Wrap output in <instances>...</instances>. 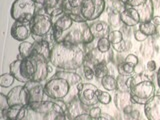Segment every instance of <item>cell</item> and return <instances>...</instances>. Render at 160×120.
Listing matches in <instances>:
<instances>
[{"instance_id":"1","label":"cell","mask_w":160,"mask_h":120,"mask_svg":"<svg viewBox=\"0 0 160 120\" xmlns=\"http://www.w3.org/2000/svg\"><path fill=\"white\" fill-rule=\"evenodd\" d=\"M81 76L74 71H57L44 85L46 96L52 100L69 103L78 95V84Z\"/></svg>"},{"instance_id":"2","label":"cell","mask_w":160,"mask_h":120,"mask_svg":"<svg viewBox=\"0 0 160 120\" xmlns=\"http://www.w3.org/2000/svg\"><path fill=\"white\" fill-rule=\"evenodd\" d=\"M49 60L41 54L33 53L29 58L14 60L9 65V72L19 82H42L46 80L50 71Z\"/></svg>"},{"instance_id":"3","label":"cell","mask_w":160,"mask_h":120,"mask_svg":"<svg viewBox=\"0 0 160 120\" xmlns=\"http://www.w3.org/2000/svg\"><path fill=\"white\" fill-rule=\"evenodd\" d=\"M85 52L81 45L66 42L54 43L51 47L49 62L64 71H75L84 65Z\"/></svg>"},{"instance_id":"4","label":"cell","mask_w":160,"mask_h":120,"mask_svg":"<svg viewBox=\"0 0 160 120\" xmlns=\"http://www.w3.org/2000/svg\"><path fill=\"white\" fill-rule=\"evenodd\" d=\"M127 88L133 103L139 105H145L148 100L155 95V86L147 75L143 73L135 74L129 76L126 81Z\"/></svg>"},{"instance_id":"5","label":"cell","mask_w":160,"mask_h":120,"mask_svg":"<svg viewBox=\"0 0 160 120\" xmlns=\"http://www.w3.org/2000/svg\"><path fill=\"white\" fill-rule=\"evenodd\" d=\"M95 38L90 31V26L86 22H74L67 31L61 35L60 42L74 45H87L93 42Z\"/></svg>"},{"instance_id":"6","label":"cell","mask_w":160,"mask_h":120,"mask_svg":"<svg viewBox=\"0 0 160 120\" xmlns=\"http://www.w3.org/2000/svg\"><path fill=\"white\" fill-rule=\"evenodd\" d=\"M36 3L33 0H15L11 5L10 14L15 21L30 23L35 16Z\"/></svg>"},{"instance_id":"7","label":"cell","mask_w":160,"mask_h":120,"mask_svg":"<svg viewBox=\"0 0 160 120\" xmlns=\"http://www.w3.org/2000/svg\"><path fill=\"white\" fill-rule=\"evenodd\" d=\"M52 28L53 22L51 16L47 14H35V16L29 23L30 32L35 38H38L37 40L44 38Z\"/></svg>"},{"instance_id":"8","label":"cell","mask_w":160,"mask_h":120,"mask_svg":"<svg viewBox=\"0 0 160 120\" xmlns=\"http://www.w3.org/2000/svg\"><path fill=\"white\" fill-rule=\"evenodd\" d=\"M106 3L104 0H85L80 8V14L85 21H95L104 12Z\"/></svg>"},{"instance_id":"9","label":"cell","mask_w":160,"mask_h":120,"mask_svg":"<svg viewBox=\"0 0 160 120\" xmlns=\"http://www.w3.org/2000/svg\"><path fill=\"white\" fill-rule=\"evenodd\" d=\"M97 90L98 88L94 84L84 83L82 89L79 90L77 97L84 106L90 108L95 106L99 102L97 97Z\"/></svg>"},{"instance_id":"10","label":"cell","mask_w":160,"mask_h":120,"mask_svg":"<svg viewBox=\"0 0 160 120\" xmlns=\"http://www.w3.org/2000/svg\"><path fill=\"white\" fill-rule=\"evenodd\" d=\"M7 101L9 106H13V105H23V106H27L29 103V96L28 91L25 88V86H16L13 89H11L8 92Z\"/></svg>"},{"instance_id":"11","label":"cell","mask_w":160,"mask_h":120,"mask_svg":"<svg viewBox=\"0 0 160 120\" xmlns=\"http://www.w3.org/2000/svg\"><path fill=\"white\" fill-rule=\"evenodd\" d=\"M24 86L28 91L29 102L44 101V96L46 94L44 91V85H42L41 82L28 81L24 83Z\"/></svg>"},{"instance_id":"12","label":"cell","mask_w":160,"mask_h":120,"mask_svg":"<svg viewBox=\"0 0 160 120\" xmlns=\"http://www.w3.org/2000/svg\"><path fill=\"white\" fill-rule=\"evenodd\" d=\"M144 114L148 120H160V95L155 94L144 105Z\"/></svg>"},{"instance_id":"13","label":"cell","mask_w":160,"mask_h":120,"mask_svg":"<svg viewBox=\"0 0 160 120\" xmlns=\"http://www.w3.org/2000/svg\"><path fill=\"white\" fill-rule=\"evenodd\" d=\"M133 9L136 10L139 15L140 23L151 21L154 16V6L152 0H146V2H144L137 7H133Z\"/></svg>"},{"instance_id":"14","label":"cell","mask_w":160,"mask_h":120,"mask_svg":"<svg viewBox=\"0 0 160 120\" xmlns=\"http://www.w3.org/2000/svg\"><path fill=\"white\" fill-rule=\"evenodd\" d=\"M30 33L31 32H30V29L27 27V25L19 21H15L10 29V34H11L12 38L20 42L26 41Z\"/></svg>"},{"instance_id":"15","label":"cell","mask_w":160,"mask_h":120,"mask_svg":"<svg viewBox=\"0 0 160 120\" xmlns=\"http://www.w3.org/2000/svg\"><path fill=\"white\" fill-rule=\"evenodd\" d=\"M120 20L124 25L129 27H133L140 24V18L137 11L130 7H125L123 11L120 12Z\"/></svg>"},{"instance_id":"16","label":"cell","mask_w":160,"mask_h":120,"mask_svg":"<svg viewBox=\"0 0 160 120\" xmlns=\"http://www.w3.org/2000/svg\"><path fill=\"white\" fill-rule=\"evenodd\" d=\"M74 23L73 20L70 18V16L66 13H62L61 15L56 17V19L53 22V31H57L60 33H63L72 26Z\"/></svg>"},{"instance_id":"17","label":"cell","mask_w":160,"mask_h":120,"mask_svg":"<svg viewBox=\"0 0 160 120\" xmlns=\"http://www.w3.org/2000/svg\"><path fill=\"white\" fill-rule=\"evenodd\" d=\"M63 1L64 0H47L43 5L45 13L51 17H57L61 15L64 13Z\"/></svg>"},{"instance_id":"18","label":"cell","mask_w":160,"mask_h":120,"mask_svg":"<svg viewBox=\"0 0 160 120\" xmlns=\"http://www.w3.org/2000/svg\"><path fill=\"white\" fill-rule=\"evenodd\" d=\"M90 31L94 38L100 39L102 37H107L111 30L108 23L104 21H96L90 25Z\"/></svg>"},{"instance_id":"19","label":"cell","mask_w":160,"mask_h":120,"mask_svg":"<svg viewBox=\"0 0 160 120\" xmlns=\"http://www.w3.org/2000/svg\"><path fill=\"white\" fill-rule=\"evenodd\" d=\"M114 104L118 110L123 111L126 107L132 106V104L134 103L129 91H118L114 96Z\"/></svg>"},{"instance_id":"20","label":"cell","mask_w":160,"mask_h":120,"mask_svg":"<svg viewBox=\"0 0 160 120\" xmlns=\"http://www.w3.org/2000/svg\"><path fill=\"white\" fill-rule=\"evenodd\" d=\"M101 62H104V53L100 52L96 47L88 50V52H86V54H85V65H89V66L94 67L96 64Z\"/></svg>"},{"instance_id":"21","label":"cell","mask_w":160,"mask_h":120,"mask_svg":"<svg viewBox=\"0 0 160 120\" xmlns=\"http://www.w3.org/2000/svg\"><path fill=\"white\" fill-rule=\"evenodd\" d=\"M33 44H34V53L41 54L49 60L50 52H51V48L49 46V42L41 38L40 40L35 41Z\"/></svg>"},{"instance_id":"22","label":"cell","mask_w":160,"mask_h":120,"mask_svg":"<svg viewBox=\"0 0 160 120\" xmlns=\"http://www.w3.org/2000/svg\"><path fill=\"white\" fill-rule=\"evenodd\" d=\"M18 50H19V55L22 57V59L29 58L34 53V44L27 41H23L19 44Z\"/></svg>"},{"instance_id":"23","label":"cell","mask_w":160,"mask_h":120,"mask_svg":"<svg viewBox=\"0 0 160 120\" xmlns=\"http://www.w3.org/2000/svg\"><path fill=\"white\" fill-rule=\"evenodd\" d=\"M101 85L105 90H107V91H114V90H117L116 78L114 77V75H111V74H108L101 79Z\"/></svg>"},{"instance_id":"24","label":"cell","mask_w":160,"mask_h":120,"mask_svg":"<svg viewBox=\"0 0 160 120\" xmlns=\"http://www.w3.org/2000/svg\"><path fill=\"white\" fill-rule=\"evenodd\" d=\"M93 69H94L95 77L99 78V79H102L104 76H106V75L109 74V68L105 62H101V63L96 64L93 67Z\"/></svg>"},{"instance_id":"25","label":"cell","mask_w":160,"mask_h":120,"mask_svg":"<svg viewBox=\"0 0 160 120\" xmlns=\"http://www.w3.org/2000/svg\"><path fill=\"white\" fill-rule=\"evenodd\" d=\"M156 27L157 26H155V25L151 21L139 24V30H141V31L145 35H147V36H153V35L156 33V31H157Z\"/></svg>"},{"instance_id":"26","label":"cell","mask_w":160,"mask_h":120,"mask_svg":"<svg viewBox=\"0 0 160 120\" xmlns=\"http://www.w3.org/2000/svg\"><path fill=\"white\" fill-rule=\"evenodd\" d=\"M53 106H54V102L51 100H44V101L40 102L39 107L35 112L36 113H41V114H46L53 111Z\"/></svg>"},{"instance_id":"27","label":"cell","mask_w":160,"mask_h":120,"mask_svg":"<svg viewBox=\"0 0 160 120\" xmlns=\"http://www.w3.org/2000/svg\"><path fill=\"white\" fill-rule=\"evenodd\" d=\"M134 70H135V66L133 65L126 63V62H121L117 67V71L119 74L121 75H127V76H131V74L134 73Z\"/></svg>"},{"instance_id":"28","label":"cell","mask_w":160,"mask_h":120,"mask_svg":"<svg viewBox=\"0 0 160 120\" xmlns=\"http://www.w3.org/2000/svg\"><path fill=\"white\" fill-rule=\"evenodd\" d=\"M96 48L99 50L100 52H102L104 54L109 52L110 48H111V43H110L108 37H102V38L98 39Z\"/></svg>"},{"instance_id":"29","label":"cell","mask_w":160,"mask_h":120,"mask_svg":"<svg viewBox=\"0 0 160 120\" xmlns=\"http://www.w3.org/2000/svg\"><path fill=\"white\" fill-rule=\"evenodd\" d=\"M14 80H15V77L10 72L4 73L0 76V86L3 88H7L13 84Z\"/></svg>"},{"instance_id":"30","label":"cell","mask_w":160,"mask_h":120,"mask_svg":"<svg viewBox=\"0 0 160 120\" xmlns=\"http://www.w3.org/2000/svg\"><path fill=\"white\" fill-rule=\"evenodd\" d=\"M107 37L111 44H116V43L121 42L122 40H124L123 33L121 31H119V30H111Z\"/></svg>"},{"instance_id":"31","label":"cell","mask_w":160,"mask_h":120,"mask_svg":"<svg viewBox=\"0 0 160 120\" xmlns=\"http://www.w3.org/2000/svg\"><path fill=\"white\" fill-rule=\"evenodd\" d=\"M22 107H23V105H13V106H10L7 111V119L17 120V116Z\"/></svg>"},{"instance_id":"32","label":"cell","mask_w":160,"mask_h":120,"mask_svg":"<svg viewBox=\"0 0 160 120\" xmlns=\"http://www.w3.org/2000/svg\"><path fill=\"white\" fill-rule=\"evenodd\" d=\"M128 77L129 76H127V75H121V74H119L117 76L116 81H117L118 91H129V89L127 88V85H126V81Z\"/></svg>"},{"instance_id":"33","label":"cell","mask_w":160,"mask_h":120,"mask_svg":"<svg viewBox=\"0 0 160 120\" xmlns=\"http://www.w3.org/2000/svg\"><path fill=\"white\" fill-rule=\"evenodd\" d=\"M97 97H98V101L103 104V105H107L111 102V95L108 92H104L102 90H97Z\"/></svg>"},{"instance_id":"34","label":"cell","mask_w":160,"mask_h":120,"mask_svg":"<svg viewBox=\"0 0 160 120\" xmlns=\"http://www.w3.org/2000/svg\"><path fill=\"white\" fill-rule=\"evenodd\" d=\"M120 13L116 12V11H113L111 14L109 15V25L112 27H118L120 25Z\"/></svg>"},{"instance_id":"35","label":"cell","mask_w":160,"mask_h":120,"mask_svg":"<svg viewBox=\"0 0 160 120\" xmlns=\"http://www.w3.org/2000/svg\"><path fill=\"white\" fill-rule=\"evenodd\" d=\"M111 46L115 51H117L119 53L125 52L126 50H128V43L127 41H125V40H122L121 42L116 43V44H111Z\"/></svg>"},{"instance_id":"36","label":"cell","mask_w":160,"mask_h":120,"mask_svg":"<svg viewBox=\"0 0 160 120\" xmlns=\"http://www.w3.org/2000/svg\"><path fill=\"white\" fill-rule=\"evenodd\" d=\"M83 73H84V76L87 80H92L95 77V73H94V69L93 67L89 66V65H83Z\"/></svg>"},{"instance_id":"37","label":"cell","mask_w":160,"mask_h":120,"mask_svg":"<svg viewBox=\"0 0 160 120\" xmlns=\"http://www.w3.org/2000/svg\"><path fill=\"white\" fill-rule=\"evenodd\" d=\"M89 115L92 117V119H95V118H98L101 116V114H102V111H101V108L98 107V106H92L91 108L89 109Z\"/></svg>"},{"instance_id":"38","label":"cell","mask_w":160,"mask_h":120,"mask_svg":"<svg viewBox=\"0 0 160 120\" xmlns=\"http://www.w3.org/2000/svg\"><path fill=\"white\" fill-rule=\"evenodd\" d=\"M124 62L131 64L133 66H136V65H138V58L136 55H134V54H128L127 56L125 57Z\"/></svg>"},{"instance_id":"39","label":"cell","mask_w":160,"mask_h":120,"mask_svg":"<svg viewBox=\"0 0 160 120\" xmlns=\"http://www.w3.org/2000/svg\"><path fill=\"white\" fill-rule=\"evenodd\" d=\"M147 35H145L141 30H136V31L134 32V38L136 41H139V42H142V41H145V40L147 39Z\"/></svg>"},{"instance_id":"40","label":"cell","mask_w":160,"mask_h":120,"mask_svg":"<svg viewBox=\"0 0 160 120\" xmlns=\"http://www.w3.org/2000/svg\"><path fill=\"white\" fill-rule=\"evenodd\" d=\"M28 107L27 106H23L21 108V110H20V112L18 114V116H17V120H25L27 117V115H28Z\"/></svg>"},{"instance_id":"41","label":"cell","mask_w":160,"mask_h":120,"mask_svg":"<svg viewBox=\"0 0 160 120\" xmlns=\"http://www.w3.org/2000/svg\"><path fill=\"white\" fill-rule=\"evenodd\" d=\"M0 107L1 109H5V108H9V104L7 101V96L4 95L3 93L0 94Z\"/></svg>"},{"instance_id":"42","label":"cell","mask_w":160,"mask_h":120,"mask_svg":"<svg viewBox=\"0 0 160 120\" xmlns=\"http://www.w3.org/2000/svg\"><path fill=\"white\" fill-rule=\"evenodd\" d=\"M68 15L74 22H86V21H85V19L81 16V14L72 13V14H68Z\"/></svg>"},{"instance_id":"43","label":"cell","mask_w":160,"mask_h":120,"mask_svg":"<svg viewBox=\"0 0 160 120\" xmlns=\"http://www.w3.org/2000/svg\"><path fill=\"white\" fill-rule=\"evenodd\" d=\"M146 68H147V70L148 71H150V72H153V71H155L156 70V62L154 61V60H149V61L147 62V64H146Z\"/></svg>"},{"instance_id":"44","label":"cell","mask_w":160,"mask_h":120,"mask_svg":"<svg viewBox=\"0 0 160 120\" xmlns=\"http://www.w3.org/2000/svg\"><path fill=\"white\" fill-rule=\"evenodd\" d=\"M72 120H93V119L89 115V113H82V114H79L78 116L74 117Z\"/></svg>"},{"instance_id":"45","label":"cell","mask_w":160,"mask_h":120,"mask_svg":"<svg viewBox=\"0 0 160 120\" xmlns=\"http://www.w3.org/2000/svg\"><path fill=\"white\" fill-rule=\"evenodd\" d=\"M56 112H54V111H51V112H49V113H46V114H44L45 116L43 118V120H54L55 116H56Z\"/></svg>"},{"instance_id":"46","label":"cell","mask_w":160,"mask_h":120,"mask_svg":"<svg viewBox=\"0 0 160 120\" xmlns=\"http://www.w3.org/2000/svg\"><path fill=\"white\" fill-rule=\"evenodd\" d=\"M54 120H67V115L66 113H60V114H56Z\"/></svg>"},{"instance_id":"47","label":"cell","mask_w":160,"mask_h":120,"mask_svg":"<svg viewBox=\"0 0 160 120\" xmlns=\"http://www.w3.org/2000/svg\"><path fill=\"white\" fill-rule=\"evenodd\" d=\"M93 120H111V117L109 116L108 114H105V113H102L101 116L98 117V118H95Z\"/></svg>"},{"instance_id":"48","label":"cell","mask_w":160,"mask_h":120,"mask_svg":"<svg viewBox=\"0 0 160 120\" xmlns=\"http://www.w3.org/2000/svg\"><path fill=\"white\" fill-rule=\"evenodd\" d=\"M151 22L155 25V26H159L160 25V16H153Z\"/></svg>"},{"instance_id":"49","label":"cell","mask_w":160,"mask_h":120,"mask_svg":"<svg viewBox=\"0 0 160 120\" xmlns=\"http://www.w3.org/2000/svg\"><path fill=\"white\" fill-rule=\"evenodd\" d=\"M130 116H132V118H134V119H137L139 117L138 110H132V112L130 113Z\"/></svg>"},{"instance_id":"50","label":"cell","mask_w":160,"mask_h":120,"mask_svg":"<svg viewBox=\"0 0 160 120\" xmlns=\"http://www.w3.org/2000/svg\"><path fill=\"white\" fill-rule=\"evenodd\" d=\"M7 111H8V108H5V109H1V115H2V118L6 120L7 119Z\"/></svg>"},{"instance_id":"51","label":"cell","mask_w":160,"mask_h":120,"mask_svg":"<svg viewBox=\"0 0 160 120\" xmlns=\"http://www.w3.org/2000/svg\"><path fill=\"white\" fill-rule=\"evenodd\" d=\"M156 79H157V84H158V86H159V88H160V67H159L158 70H157Z\"/></svg>"},{"instance_id":"52","label":"cell","mask_w":160,"mask_h":120,"mask_svg":"<svg viewBox=\"0 0 160 120\" xmlns=\"http://www.w3.org/2000/svg\"><path fill=\"white\" fill-rule=\"evenodd\" d=\"M33 1L36 3V4H40V5H44L45 2L47 1V0H33Z\"/></svg>"},{"instance_id":"53","label":"cell","mask_w":160,"mask_h":120,"mask_svg":"<svg viewBox=\"0 0 160 120\" xmlns=\"http://www.w3.org/2000/svg\"><path fill=\"white\" fill-rule=\"evenodd\" d=\"M120 1H121L122 3H124V4H125V3H126V1H127V0H120Z\"/></svg>"},{"instance_id":"54","label":"cell","mask_w":160,"mask_h":120,"mask_svg":"<svg viewBox=\"0 0 160 120\" xmlns=\"http://www.w3.org/2000/svg\"><path fill=\"white\" fill-rule=\"evenodd\" d=\"M66 115H67V114H66ZM67 120H72V119L70 118V117H68V116H67Z\"/></svg>"},{"instance_id":"55","label":"cell","mask_w":160,"mask_h":120,"mask_svg":"<svg viewBox=\"0 0 160 120\" xmlns=\"http://www.w3.org/2000/svg\"><path fill=\"white\" fill-rule=\"evenodd\" d=\"M7 120H10V119H7Z\"/></svg>"}]
</instances>
